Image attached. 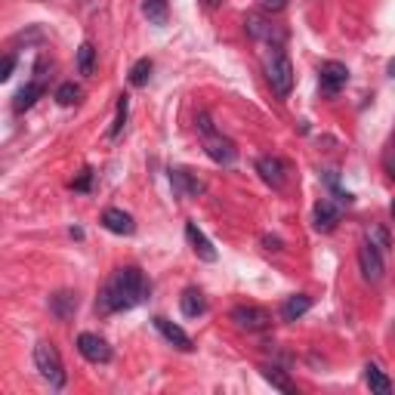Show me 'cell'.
I'll return each instance as SVG.
<instances>
[{
    "mask_svg": "<svg viewBox=\"0 0 395 395\" xmlns=\"http://www.w3.org/2000/svg\"><path fill=\"white\" fill-rule=\"evenodd\" d=\"M148 291H152V284L146 281V275H142L136 265H124V269L114 272L111 281L99 291L96 309L102 315L127 312V309L139 306L142 300H148Z\"/></svg>",
    "mask_w": 395,
    "mask_h": 395,
    "instance_id": "6da1fadb",
    "label": "cell"
},
{
    "mask_svg": "<svg viewBox=\"0 0 395 395\" xmlns=\"http://www.w3.org/2000/svg\"><path fill=\"white\" fill-rule=\"evenodd\" d=\"M34 368H38V373L53 386V389H62V386H65L68 373H65V364H62L59 349H56L53 343L44 340V343L34 346Z\"/></svg>",
    "mask_w": 395,
    "mask_h": 395,
    "instance_id": "7a4b0ae2",
    "label": "cell"
},
{
    "mask_svg": "<svg viewBox=\"0 0 395 395\" xmlns=\"http://www.w3.org/2000/svg\"><path fill=\"white\" fill-rule=\"evenodd\" d=\"M265 77H269V87L275 96H291V90H293V62L287 59L284 53H275L269 62H265Z\"/></svg>",
    "mask_w": 395,
    "mask_h": 395,
    "instance_id": "3957f363",
    "label": "cell"
},
{
    "mask_svg": "<svg viewBox=\"0 0 395 395\" xmlns=\"http://www.w3.org/2000/svg\"><path fill=\"white\" fill-rule=\"evenodd\" d=\"M232 321H235V327H241V330H265L272 325V315L265 312L263 306H235L232 309Z\"/></svg>",
    "mask_w": 395,
    "mask_h": 395,
    "instance_id": "277c9868",
    "label": "cell"
},
{
    "mask_svg": "<svg viewBox=\"0 0 395 395\" xmlns=\"http://www.w3.org/2000/svg\"><path fill=\"white\" fill-rule=\"evenodd\" d=\"M358 269H362L364 281H371V284H380V281H383V272H386L383 254H380V250H373L368 241L358 247Z\"/></svg>",
    "mask_w": 395,
    "mask_h": 395,
    "instance_id": "5b68a950",
    "label": "cell"
},
{
    "mask_svg": "<svg viewBox=\"0 0 395 395\" xmlns=\"http://www.w3.org/2000/svg\"><path fill=\"white\" fill-rule=\"evenodd\" d=\"M77 352H81L90 364H109L111 362V346L96 334H81L77 336Z\"/></svg>",
    "mask_w": 395,
    "mask_h": 395,
    "instance_id": "8992f818",
    "label": "cell"
},
{
    "mask_svg": "<svg viewBox=\"0 0 395 395\" xmlns=\"http://www.w3.org/2000/svg\"><path fill=\"white\" fill-rule=\"evenodd\" d=\"M204 152L210 161L222 164V167H229V164H235V157H238V148H235L232 139H226V136L213 133V136H204Z\"/></svg>",
    "mask_w": 395,
    "mask_h": 395,
    "instance_id": "52a82bcc",
    "label": "cell"
},
{
    "mask_svg": "<svg viewBox=\"0 0 395 395\" xmlns=\"http://www.w3.org/2000/svg\"><path fill=\"white\" fill-rule=\"evenodd\" d=\"M256 173H260L263 183H269L272 189H281L287 183V167H284L281 157H275V155H263L260 161H256Z\"/></svg>",
    "mask_w": 395,
    "mask_h": 395,
    "instance_id": "ba28073f",
    "label": "cell"
},
{
    "mask_svg": "<svg viewBox=\"0 0 395 395\" xmlns=\"http://www.w3.org/2000/svg\"><path fill=\"white\" fill-rule=\"evenodd\" d=\"M318 75H321V90H325L327 96L340 93L349 84V68L343 65V62H325Z\"/></svg>",
    "mask_w": 395,
    "mask_h": 395,
    "instance_id": "9c48e42d",
    "label": "cell"
},
{
    "mask_svg": "<svg viewBox=\"0 0 395 395\" xmlns=\"http://www.w3.org/2000/svg\"><path fill=\"white\" fill-rule=\"evenodd\" d=\"M155 327H157V334L164 336V340L170 343V346H176L179 352H192V336L185 334L179 325H173L170 318H164V315H157L155 318Z\"/></svg>",
    "mask_w": 395,
    "mask_h": 395,
    "instance_id": "30bf717a",
    "label": "cell"
},
{
    "mask_svg": "<svg viewBox=\"0 0 395 395\" xmlns=\"http://www.w3.org/2000/svg\"><path fill=\"white\" fill-rule=\"evenodd\" d=\"M185 238H189V244H192V250L201 256L204 263H217V247L210 244V238H207L204 232L198 229V222H185Z\"/></svg>",
    "mask_w": 395,
    "mask_h": 395,
    "instance_id": "8fae6325",
    "label": "cell"
},
{
    "mask_svg": "<svg viewBox=\"0 0 395 395\" xmlns=\"http://www.w3.org/2000/svg\"><path fill=\"white\" fill-rule=\"evenodd\" d=\"M170 185H173V192L183 198H198V195H204V189H207L201 179H195L189 170H179V167L170 170Z\"/></svg>",
    "mask_w": 395,
    "mask_h": 395,
    "instance_id": "7c38bea8",
    "label": "cell"
},
{
    "mask_svg": "<svg viewBox=\"0 0 395 395\" xmlns=\"http://www.w3.org/2000/svg\"><path fill=\"white\" fill-rule=\"evenodd\" d=\"M336 222H340V204L321 198L318 204H315V229H318V232H334Z\"/></svg>",
    "mask_w": 395,
    "mask_h": 395,
    "instance_id": "4fadbf2b",
    "label": "cell"
},
{
    "mask_svg": "<svg viewBox=\"0 0 395 395\" xmlns=\"http://www.w3.org/2000/svg\"><path fill=\"white\" fill-rule=\"evenodd\" d=\"M102 226L109 229L111 235H133L136 232V222L130 213H124V210H118V207H109V210L102 213Z\"/></svg>",
    "mask_w": 395,
    "mask_h": 395,
    "instance_id": "5bb4252c",
    "label": "cell"
},
{
    "mask_svg": "<svg viewBox=\"0 0 395 395\" xmlns=\"http://www.w3.org/2000/svg\"><path fill=\"white\" fill-rule=\"evenodd\" d=\"M49 312H53L59 321H68L71 315L77 312V297H75L71 291H59V293H53V297H49Z\"/></svg>",
    "mask_w": 395,
    "mask_h": 395,
    "instance_id": "9a60e30c",
    "label": "cell"
},
{
    "mask_svg": "<svg viewBox=\"0 0 395 395\" xmlns=\"http://www.w3.org/2000/svg\"><path fill=\"white\" fill-rule=\"evenodd\" d=\"M244 28H247V34L254 40H272L275 38L278 44H281V34H275V25H269L263 16H256V13H250V16L244 19Z\"/></svg>",
    "mask_w": 395,
    "mask_h": 395,
    "instance_id": "2e32d148",
    "label": "cell"
},
{
    "mask_svg": "<svg viewBox=\"0 0 395 395\" xmlns=\"http://www.w3.org/2000/svg\"><path fill=\"white\" fill-rule=\"evenodd\" d=\"M179 309H183V315L185 318H201V315L207 312V300H204V293L195 291V287H189V291L179 297Z\"/></svg>",
    "mask_w": 395,
    "mask_h": 395,
    "instance_id": "e0dca14e",
    "label": "cell"
},
{
    "mask_svg": "<svg viewBox=\"0 0 395 395\" xmlns=\"http://www.w3.org/2000/svg\"><path fill=\"white\" fill-rule=\"evenodd\" d=\"M44 90H47V87H44V81H31V84H25V87L16 93V99H13V109H16L19 114L28 111L40 96H44Z\"/></svg>",
    "mask_w": 395,
    "mask_h": 395,
    "instance_id": "ac0fdd59",
    "label": "cell"
},
{
    "mask_svg": "<svg viewBox=\"0 0 395 395\" xmlns=\"http://www.w3.org/2000/svg\"><path fill=\"white\" fill-rule=\"evenodd\" d=\"M309 309H312V297H306V293H293V297H287V303L281 306V318L284 321H297V318H303Z\"/></svg>",
    "mask_w": 395,
    "mask_h": 395,
    "instance_id": "d6986e66",
    "label": "cell"
},
{
    "mask_svg": "<svg viewBox=\"0 0 395 395\" xmlns=\"http://www.w3.org/2000/svg\"><path fill=\"white\" fill-rule=\"evenodd\" d=\"M263 377H265V383H272V389H281V392H287V395L297 392L293 380L287 377V371L278 368V364H265V368H263Z\"/></svg>",
    "mask_w": 395,
    "mask_h": 395,
    "instance_id": "ffe728a7",
    "label": "cell"
},
{
    "mask_svg": "<svg viewBox=\"0 0 395 395\" xmlns=\"http://www.w3.org/2000/svg\"><path fill=\"white\" fill-rule=\"evenodd\" d=\"M364 241H368L373 250H380V254H389V250H392L389 232H386L383 226H377V222H371V226L364 229Z\"/></svg>",
    "mask_w": 395,
    "mask_h": 395,
    "instance_id": "44dd1931",
    "label": "cell"
},
{
    "mask_svg": "<svg viewBox=\"0 0 395 395\" xmlns=\"http://www.w3.org/2000/svg\"><path fill=\"white\" fill-rule=\"evenodd\" d=\"M364 380H368L371 392H377V395H389V392H392L389 377H386V373L380 371L377 364H368V368H364Z\"/></svg>",
    "mask_w": 395,
    "mask_h": 395,
    "instance_id": "7402d4cb",
    "label": "cell"
},
{
    "mask_svg": "<svg viewBox=\"0 0 395 395\" xmlns=\"http://www.w3.org/2000/svg\"><path fill=\"white\" fill-rule=\"evenodd\" d=\"M142 13L152 25H167V0H146Z\"/></svg>",
    "mask_w": 395,
    "mask_h": 395,
    "instance_id": "603a6c76",
    "label": "cell"
},
{
    "mask_svg": "<svg viewBox=\"0 0 395 395\" xmlns=\"http://www.w3.org/2000/svg\"><path fill=\"white\" fill-rule=\"evenodd\" d=\"M127 114H130V99H127V96H118V111H114V121H111V127H109V136H111V139H118V136L124 133Z\"/></svg>",
    "mask_w": 395,
    "mask_h": 395,
    "instance_id": "cb8c5ba5",
    "label": "cell"
},
{
    "mask_svg": "<svg viewBox=\"0 0 395 395\" xmlns=\"http://www.w3.org/2000/svg\"><path fill=\"white\" fill-rule=\"evenodd\" d=\"M93 62H96V49H93V44L87 40V44H81V49H77V71H81L84 77H90Z\"/></svg>",
    "mask_w": 395,
    "mask_h": 395,
    "instance_id": "d4e9b609",
    "label": "cell"
},
{
    "mask_svg": "<svg viewBox=\"0 0 395 395\" xmlns=\"http://www.w3.org/2000/svg\"><path fill=\"white\" fill-rule=\"evenodd\" d=\"M148 77H152V59L133 62V68H130V84H133V87H146Z\"/></svg>",
    "mask_w": 395,
    "mask_h": 395,
    "instance_id": "484cf974",
    "label": "cell"
},
{
    "mask_svg": "<svg viewBox=\"0 0 395 395\" xmlns=\"http://www.w3.org/2000/svg\"><path fill=\"white\" fill-rule=\"evenodd\" d=\"M77 99H81V87H77L75 81L62 84V87L56 90V102H59V105H75Z\"/></svg>",
    "mask_w": 395,
    "mask_h": 395,
    "instance_id": "4316f807",
    "label": "cell"
},
{
    "mask_svg": "<svg viewBox=\"0 0 395 395\" xmlns=\"http://www.w3.org/2000/svg\"><path fill=\"white\" fill-rule=\"evenodd\" d=\"M195 124H198V133L201 136H213V133H217V127H213V121H210V114H207V111H198Z\"/></svg>",
    "mask_w": 395,
    "mask_h": 395,
    "instance_id": "83f0119b",
    "label": "cell"
},
{
    "mask_svg": "<svg viewBox=\"0 0 395 395\" xmlns=\"http://www.w3.org/2000/svg\"><path fill=\"white\" fill-rule=\"evenodd\" d=\"M90 185H93V170L87 167L81 176L75 179V183H71V189H75V192H90Z\"/></svg>",
    "mask_w": 395,
    "mask_h": 395,
    "instance_id": "f1b7e54d",
    "label": "cell"
},
{
    "mask_svg": "<svg viewBox=\"0 0 395 395\" xmlns=\"http://www.w3.org/2000/svg\"><path fill=\"white\" fill-rule=\"evenodd\" d=\"M383 170H386V176H389L392 183H395V146L383 152Z\"/></svg>",
    "mask_w": 395,
    "mask_h": 395,
    "instance_id": "f546056e",
    "label": "cell"
},
{
    "mask_svg": "<svg viewBox=\"0 0 395 395\" xmlns=\"http://www.w3.org/2000/svg\"><path fill=\"white\" fill-rule=\"evenodd\" d=\"M13 68H16V56H3V62H0V81H10Z\"/></svg>",
    "mask_w": 395,
    "mask_h": 395,
    "instance_id": "4dcf8cb0",
    "label": "cell"
},
{
    "mask_svg": "<svg viewBox=\"0 0 395 395\" xmlns=\"http://www.w3.org/2000/svg\"><path fill=\"white\" fill-rule=\"evenodd\" d=\"M287 6V0H263V10H269V13H281Z\"/></svg>",
    "mask_w": 395,
    "mask_h": 395,
    "instance_id": "1f68e13d",
    "label": "cell"
},
{
    "mask_svg": "<svg viewBox=\"0 0 395 395\" xmlns=\"http://www.w3.org/2000/svg\"><path fill=\"white\" fill-rule=\"evenodd\" d=\"M263 244H265V250H284V241L272 238V235H263Z\"/></svg>",
    "mask_w": 395,
    "mask_h": 395,
    "instance_id": "d6a6232c",
    "label": "cell"
},
{
    "mask_svg": "<svg viewBox=\"0 0 395 395\" xmlns=\"http://www.w3.org/2000/svg\"><path fill=\"white\" fill-rule=\"evenodd\" d=\"M386 71H389V77H395V59L389 62V68H386Z\"/></svg>",
    "mask_w": 395,
    "mask_h": 395,
    "instance_id": "836d02e7",
    "label": "cell"
},
{
    "mask_svg": "<svg viewBox=\"0 0 395 395\" xmlns=\"http://www.w3.org/2000/svg\"><path fill=\"white\" fill-rule=\"evenodd\" d=\"M204 3H207V6H217V3H219V0H204Z\"/></svg>",
    "mask_w": 395,
    "mask_h": 395,
    "instance_id": "e575fe53",
    "label": "cell"
},
{
    "mask_svg": "<svg viewBox=\"0 0 395 395\" xmlns=\"http://www.w3.org/2000/svg\"><path fill=\"white\" fill-rule=\"evenodd\" d=\"M392 219H395V201H392Z\"/></svg>",
    "mask_w": 395,
    "mask_h": 395,
    "instance_id": "d590c367",
    "label": "cell"
}]
</instances>
